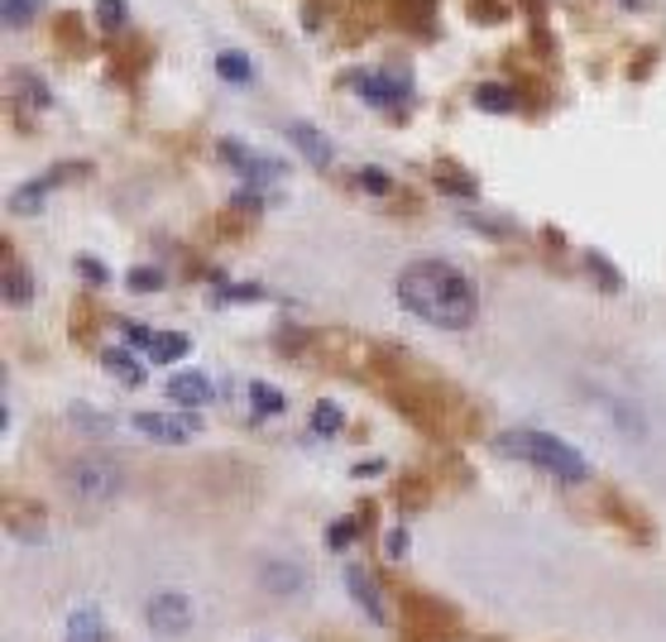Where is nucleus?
<instances>
[{
    "instance_id": "obj_34",
    "label": "nucleus",
    "mask_w": 666,
    "mask_h": 642,
    "mask_svg": "<svg viewBox=\"0 0 666 642\" xmlns=\"http://www.w3.org/2000/svg\"><path fill=\"white\" fill-rule=\"evenodd\" d=\"M77 273H82L86 283H106V279H111L106 265H101V259H92V255H82V259H77Z\"/></svg>"
},
{
    "instance_id": "obj_27",
    "label": "nucleus",
    "mask_w": 666,
    "mask_h": 642,
    "mask_svg": "<svg viewBox=\"0 0 666 642\" xmlns=\"http://www.w3.org/2000/svg\"><path fill=\"white\" fill-rule=\"evenodd\" d=\"M20 96H24L34 111H49V86H43L34 72H20Z\"/></svg>"
},
{
    "instance_id": "obj_3",
    "label": "nucleus",
    "mask_w": 666,
    "mask_h": 642,
    "mask_svg": "<svg viewBox=\"0 0 666 642\" xmlns=\"http://www.w3.org/2000/svg\"><path fill=\"white\" fill-rule=\"evenodd\" d=\"M460 614L437 594L403 590V642H456Z\"/></svg>"
},
{
    "instance_id": "obj_33",
    "label": "nucleus",
    "mask_w": 666,
    "mask_h": 642,
    "mask_svg": "<svg viewBox=\"0 0 666 642\" xmlns=\"http://www.w3.org/2000/svg\"><path fill=\"white\" fill-rule=\"evenodd\" d=\"M264 298V288L259 283H240V288H221V302H259Z\"/></svg>"
},
{
    "instance_id": "obj_30",
    "label": "nucleus",
    "mask_w": 666,
    "mask_h": 642,
    "mask_svg": "<svg viewBox=\"0 0 666 642\" xmlns=\"http://www.w3.org/2000/svg\"><path fill=\"white\" fill-rule=\"evenodd\" d=\"M129 288H135V293H158V288H164V273L158 269H129Z\"/></svg>"
},
{
    "instance_id": "obj_2",
    "label": "nucleus",
    "mask_w": 666,
    "mask_h": 642,
    "mask_svg": "<svg viewBox=\"0 0 666 642\" xmlns=\"http://www.w3.org/2000/svg\"><path fill=\"white\" fill-rule=\"evenodd\" d=\"M499 451H503V456H513V460H523V465H538L542 475L561 479V485H585V479H590V460L575 446L561 442V436H552V432H538V427L503 432Z\"/></svg>"
},
{
    "instance_id": "obj_9",
    "label": "nucleus",
    "mask_w": 666,
    "mask_h": 642,
    "mask_svg": "<svg viewBox=\"0 0 666 642\" xmlns=\"http://www.w3.org/2000/svg\"><path fill=\"white\" fill-rule=\"evenodd\" d=\"M221 158H226V164H236L244 178H254V187H259V183L283 178V164H269V158H259V154H250V149H240L236 139H226V144H221Z\"/></svg>"
},
{
    "instance_id": "obj_18",
    "label": "nucleus",
    "mask_w": 666,
    "mask_h": 642,
    "mask_svg": "<svg viewBox=\"0 0 666 642\" xmlns=\"http://www.w3.org/2000/svg\"><path fill=\"white\" fill-rule=\"evenodd\" d=\"M250 407L259 417H279L283 407H288V398H283V389H273V384H264V379H254L250 384Z\"/></svg>"
},
{
    "instance_id": "obj_29",
    "label": "nucleus",
    "mask_w": 666,
    "mask_h": 642,
    "mask_svg": "<svg viewBox=\"0 0 666 642\" xmlns=\"http://www.w3.org/2000/svg\"><path fill=\"white\" fill-rule=\"evenodd\" d=\"M72 422H77V427H86L92 436H106V432H111V417H106V413H92V407H72Z\"/></svg>"
},
{
    "instance_id": "obj_15",
    "label": "nucleus",
    "mask_w": 666,
    "mask_h": 642,
    "mask_svg": "<svg viewBox=\"0 0 666 642\" xmlns=\"http://www.w3.org/2000/svg\"><path fill=\"white\" fill-rule=\"evenodd\" d=\"M101 370H111L121 384H129V389H139L144 384V364L129 355V350H101Z\"/></svg>"
},
{
    "instance_id": "obj_11",
    "label": "nucleus",
    "mask_w": 666,
    "mask_h": 642,
    "mask_svg": "<svg viewBox=\"0 0 666 642\" xmlns=\"http://www.w3.org/2000/svg\"><path fill=\"white\" fill-rule=\"evenodd\" d=\"M288 139H293L298 149H302V158H308V164H316V168H331V158H336V149H331V139H326L316 125H308V121L288 125Z\"/></svg>"
},
{
    "instance_id": "obj_24",
    "label": "nucleus",
    "mask_w": 666,
    "mask_h": 642,
    "mask_svg": "<svg viewBox=\"0 0 666 642\" xmlns=\"http://www.w3.org/2000/svg\"><path fill=\"white\" fill-rule=\"evenodd\" d=\"M129 20V10H125V0H96V24L106 29V34H121Z\"/></svg>"
},
{
    "instance_id": "obj_5",
    "label": "nucleus",
    "mask_w": 666,
    "mask_h": 642,
    "mask_svg": "<svg viewBox=\"0 0 666 642\" xmlns=\"http://www.w3.org/2000/svg\"><path fill=\"white\" fill-rule=\"evenodd\" d=\"M351 86H355V96H365L370 106H379V111H403L413 101V82L394 77V72H355Z\"/></svg>"
},
{
    "instance_id": "obj_14",
    "label": "nucleus",
    "mask_w": 666,
    "mask_h": 642,
    "mask_svg": "<svg viewBox=\"0 0 666 642\" xmlns=\"http://www.w3.org/2000/svg\"><path fill=\"white\" fill-rule=\"evenodd\" d=\"M63 642H106V619L96 614V609H72V619H67V633Z\"/></svg>"
},
{
    "instance_id": "obj_20",
    "label": "nucleus",
    "mask_w": 666,
    "mask_h": 642,
    "mask_svg": "<svg viewBox=\"0 0 666 642\" xmlns=\"http://www.w3.org/2000/svg\"><path fill=\"white\" fill-rule=\"evenodd\" d=\"M475 106L495 111V115H509V111H518V96L509 92V86H499V82H485L480 92H475Z\"/></svg>"
},
{
    "instance_id": "obj_35",
    "label": "nucleus",
    "mask_w": 666,
    "mask_h": 642,
    "mask_svg": "<svg viewBox=\"0 0 666 642\" xmlns=\"http://www.w3.org/2000/svg\"><path fill=\"white\" fill-rule=\"evenodd\" d=\"M121 331H125V341H129V345H139V350H149V345H154V335H158V331H149V327H135V321H121Z\"/></svg>"
},
{
    "instance_id": "obj_19",
    "label": "nucleus",
    "mask_w": 666,
    "mask_h": 642,
    "mask_svg": "<svg viewBox=\"0 0 666 642\" xmlns=\"http://www.w3.org/2000/svg\"><path fill=\"white\" fill-rule=\"evenodd\" d=\"M29 298H34V279H29V269H20L10 259L6 265V302L10 308H29Z\"/></svg>"
},
{
    "instance_id": "obj_23",
    "label": "nucleus",
    "mask_w": 666,
    "mask_h": 642,
    "mask_svg": "<svg viewBox=\"0 0 666 642\" xmlns=\"http://www.w3.org/2000/svg\"><path fill=\"white\" fill-rule=\"evenodd\" d=\"M437 187H446V193H456V197H475V193H480L470 173H460V168H451V164L437 168Z\"/></svg>"
},
{
    "instance_id": "obj_1",
    "label": "nucleus",
    "mask_w": 666,
    "mask_h": 642,
    "mask_svg": "<svg viewBox=\"0 0 666 642\" xmlns=\"http://www.w3.org/2000/svg\"><path fill=\"white\" fill-rule=\"evenodd\" d=\"M398 302L408 308L417 321L441 331H466L475 317H480V293L475 283L460 273L456 265H441V259H417L398 273Z\"/></svg>"
},
{
    "instance_id": "obj_13",
    "label": "nucleus",
    "mask_w": 666,
    "mask_h": 642,
    "mask_svg": "<svg viewBox=\"0 0 666 642\" xmlns=\"http://www.w3.org/2000/svg\"><path fill=\"white\" fill-rule=\"evenodd\" d=\"M345 586H351V594H355V604L365 609V614L374 619V623H384V594H379V580H374L365 566H351L345 571Z\"/></svg>"
},
{
    "instance_id": "obj_36",
    "label": "nucleus",
    "mask_w": 666,
    "mask_h": 642,
    "mask_svg": "<svg viewBox=\"0 0 666 642\" xmlns=\"http://www.w3.org/2000/svg\"><path fill=\"white\" fill-rule=\"evenodd\" d=\"M618 6H628V10H633V6H643V0H618Z\"/></svg>"
},
{
    "instance_id": "obj_8",
    "label": "nucleus",
    "mask_w": 666,
    "mask_h": 642,
    "mask_svg": "<svg viewBox=\"0 0 666 642\" xmlns=\"http://www.w3.org/2000/svg\"><path fill=\"white\" fill-rule=\"evenodd\" d=\"M135 432L149 436V442L178 446V442H192V436L201 432V422L187 417V413H139V417H135Z\"/></svg>"
},
{
    "instance_id": "obj_21",
    "label": "nucleus",
    "mask_w": 666,
    "mask_h": 642,
    "mask_svg": "<svg viewBox=\"0 0 666 642\" xmlns=\"http://www.w3.org/2000/svg\"><path fill=\"white\" fill-rule=\"evenodd\" d=\"M39 10H43V0H0V20H6V29H29Z\"/></svg>"
},
{
    "instance_id": "obj_10",
    "label": "nucleus",
    "mask_w": 666,
    "mask_h": 642,
    "mask_svg": "<svg viewBox=\"0 0 666 642\" xmlns=\"http://www.w3.org/2000/svg\"><path fill=\"white\" fill-rule=\"evenodd\" d=\"M259 580H264V590H273V594H298L302 586H308V571H302L298 561L269 557L264 566H259Z\"/></svg>"
},
{
    "instance_id": "obj_7",
    "label": "nucleus",
    "mask_w": 666,
    "mask_h": 642,
    "mask_svg": "<svg viewBox=\"0 0 666 642\" xmlns=\"http://www.w3.org/2000/svg\"><path fill=\"white\" fill-rule=\"evenodd\" d=\"M149 629L154 633H187L192 629V600L187 594H178V590H158V594H149Z\"/></svg>"
},
{
    "instance_id": "obj_31",
    "label": "nucleus",
    "mask_w": 666,
    "mask_h": 642,
    "mask_svg": "<svg viewBox=\"0 0 666 642\" xmlns=\"http://www.w3.org/2000/svg\"><path fill=\"white\" fill-rule=\"evenodd\" d=\"M384 557H388V561H403V557H408V528H394V532L384 537Z\"/></svg>"
},
{
    "instance_id": "obj_6",
    "label": "nucleus",
    "mask_w": 666,
    "mask_h": 642,
    "mask_svg": "<svg viewBox=\"0 0 666 642\" xmlns=\"http://www.w3.org/2000/svg\"><path fill=\"white\" fill-rule=\"evenodd\" d=\"M600 514L614 522L624 537H633V542H653V522H647V514H643V504H633V499H624L618 489H604L600 494Z\"/></svg>"
},
{
    "instance_id": "obj_16",
    "label": "nucleus",
    "mask_w": 666,
    "mask_h": 642,
    "mask_svg": "<svg viewBox=\"0 0 666 642\" xmlns=\"http://www.w3.org/2000/svg\"><path fill=\"white\" fill-rule=\"evenodd\" d=\"M216 77H226V82L244 86V82H254V63H250V58H244V53L226 49V53H216Z\"/></svg>"
},
{
    "instance_id": "obj_4",
    "label": "nucleus",
    "mask_w": 666,
    "mask_h": 642,
    "mask_svg": "<svg viewBox=\"0 0 666 642\" xmlns=\"http://www.w3.org/2000/svg\"><path fill=\"white\" fill-rule=\"evenodd\" d=\"M67 485H72V494H77L82 504H111L115 494H121L125 475H121V465L106 460V456H82L77 465H72Z\"/></svg>"
},
{
    "instance_id": "obj_28",
    "label": "nucleus",
    "mask_w": 666,
    "mask_h": 642,
    "mask_svg": "<svg viewBox=\"0 0 666 642\" xmlns=\"http://www.w3.org/2000/svg\"><path fill=\"white\" fill-rule=\"evenodd\" d=\"M427 494H431V485H427L423 475H413V479H403V485H398L403 508H423V504H427Z\"/></svg>"
},
{
    "instance_id": "obj_17",
    "label": "nucleus",
    "mask_w": 666,
    "mask_h": 642,
    "mask_svg": "<svg viewBox=\"0 0 666 642\" xmlns=\"http://www.w3.org/2000/svg\"><path fill=\"white\" fill-rule=\"evenodd\" d=\"M187 350H192V341H187L183 331H158V335H154V345H149V360L173 364V360H183Z\"/></svg>"
},
{
    "instance_id": "obj_12",
    "label": "nucleus",
    "mask_w": 666,
    "mask_h": 642,
    "mask_svg": "<svg viewBox=\"0 0 666 642\" xmlns=\"http://www.w3.org/2000/svg\"><path fill=\"white\" fill-rule=\"evenodd\" d=\"M168 398H178V407H201V403H211V398H216V389H211V379H207V374L183 370V374H173V379H168Z\"/></svg>"
},
{
    "instance_id": "obj_25",
    "label": "nucleus",
    "mask_w": 666,
    "mask_h": 642,
    "mask_svg": "<svg viewBox=\"0 0 666 642\" xmlns=\"http://www.w3.org/2000/svg\"><path fill=\"white\" fill-rule=\"evenodd\" d=\"M585 269L595 273V279H600L604 288H610V293H618V288H624V279H618V269H614L604 255H585Z\"/></svg>"
},
{
    "instance_id": "obj_32",
    "label": "nucleus",
    "mask_w": 666,
    "mask_h": 642,
    "mask_svg": "<svg viewBox=\"0 0 666 642\" xmlns=\"http://www.w3.org/2000/svg\"><path fill=\"white\" fill-rule=\"evenodd\" d=\"M355 542V522L345 518V522H336V528H326V547L331 551H341V547H351Z\"/></svg>"
},
{
    "instance_id": "obj_22",
    "label": "nucleus",
    "mask_w": 666,
    "mask_h": 642,
    "mask_svg": "<svg viewBox=\"0 0 666 642\" xmlns=\"http://www.w3.org/2000/svg\"><path fill=\"white\" fill-rule=\"evenodd\" d=\"M341 427H345V413H341L336 403H316L312 407V432L316 436H336Z\"/></svg>"
},
{
    "instance_id": "obj_26",
    "label": "nucleus",
    "mask_w": 666,
    "mask_h": 642,
    "mask_svg": "<svg viewBox=\"0 0 666 642\" xmlns=\"http://www.w3.org/2000/svg\"><path fill=\"white\" fill-rule=\"evenodd\" d=\"M355 183L365 187V193H374V197H388V193H394V178H388L384 168H360Z\"/></svg>"
}]
</instances>
